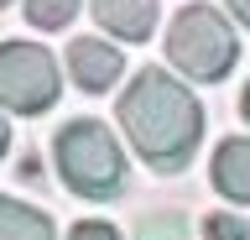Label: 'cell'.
Returning a JSON list of instances; mask_svg holds the SVG:
<instances>
[{
  "label": "cell",
  "instance_id": "8fae6325",
  "mask_svg": "<svg viewBox=\"0 0 250 240\" xmlns=\"http://www.w3.org/2000/svg\"><path fill=\"white\" fill-rule=\"evenodd\" d=\"M141 240H188V219L183 214H151L141 224Z\"/></svg>",
  "mask_w": 250,
  "mask_h": 240
},
{
  "label": "cell",
  "instance_id": "ba28073f",
  "mask_svg": "<svg viewBox=\"0 0 250 240\" xmlns=\"http://www.w3.org/2000/svg\"><path fill=\"white\" fill-rule=\"evenodd\" d=\"M0 240H58V230H52V219L42 209L0 193Z\"/></svg>",
  "mask_w": 250,
  "mask_h": 240
},
{
  "label": "cell",
  "instance_id": "8992f818",
  "mask_svg": "<svg viewBox=\"0 0 250 240\" xmlns=\"http://www.w3.org/2000/svg\"><path fill=\"white\" fill-rule=\"evenodd\" d=\"M94 21L120 42H146L156 32V0H94Z\"/></svg>",
  "mask_w": 250,
  "mask_h": 240
},
{
  "label": "cell",
  "instance_id": "6da1fadb",
  "mask_svg": "<svg viewBox=\"0 0 250 240\" xmlns=\"http://www.w3.org/2000/svg\"><path fill=\"white\" fill-rule=\"evenodd\" d=\"M120 131L156 173H183L203 141V105L167 68H141L120 94Z\"/></svg>",
  "mask_w": 250,
  "mask_h": 240
},
{
  "label": "cell",
  "instance_id": "3957f363",
  "mask_svg": "<svg viewBox=\"0 0 250 240\" xmlns=\"http://www.w3.org/2000/svg\"><path fill=\"white\" fill-rule=\"evenodd\" d=\"M167 63L193 84H219L240 63V37L214 5H183L167 21Z\"/></svg>",
  "mask_w": 250,
  "mask_h": 240
},
{
  "label": "cell",
  "instance_id": "9a60e30c",
  "mask_svg": "<svg viewBox=\"0 0 250 240\" xmlns=\"http://www.w3.org/2000/svg\"><path fill=\"white\" fill-rule=\"evenodd\" d=\"M240 115L250 120V84H245V94H240Z\"/></svg>",
  "mask_w": 250,
  "mask_h": 240
},
{
  "label": "cell",
  "instance_id": "5bb4252c",
  "mask_svg": "<svg viewBox=\"0 0 250 240\" xmlns=\"http://www.w3.org/2000/svg\"><path fill=\"white\" fill-rule=\"evenodd\" d=\"M5 146H11V120L0 115V157H5Z\"/></svg>",
  "mask_w": 250,
  "mask_h": 240
},
{
  "label": "cell",
  "instance_id": "52a82bcc",
  "mask_svg": "<svg viewBox=\"0 0 250 240\" xmlns=\"http://www.w3.org/2000/svg\"><path fill=\"white\" fill-rule=\"evenodd\" d=\"M214 188L229 204H250V136H224L214 146Z\"/></svg>",
  "mask_w": 250,
  "mask_h": 240
},
{
  "label": "cell",
  "instance_id": "277c9868",
  "mask_svg": "<svg viewBox=\"0 0 250 240\" xmlns=\"http://www.w3.org/2000/svg\"><path fill=\"white\" fill-rule=\"evenodd\" d=\"M62 94L58 58L42 42H0V110L42 115Z\"/></svg>",
  "mask_w": 250,
  "mask_h": 240
},
{
  "label": "cell",
  "instance_id": "9c48e42d",
  "mask_svg": "<svg viewBox=\"0 0 250 240\" xmlns=\"http://www.w3.org/2000/svg\"><path fill=\"white\" fill-rule=\"evenodd\" d=\"M78 16V0H26V21L37 32H62Z\"/></svg>",
  "mask_w": 250,
  "mask_h": 240
},
{
  "label": "cell",
  "instance_id": "4fadbf2b",
  "mask_svg": "<svg viewBox=\"0 0 250 240\" xmlns=\"http://www.w3.org/2000/svg\"><path fill=\"white\" fill-rule=\"evenodd\" d=\"M224 5H229V16H234V21H240V26L250 32V0H224Z\"/></svg>",
  "mask_w": 250,
  "mask_h": 240
},
{
  "label": "cell",
  "instance_id": "2e32d148",
  "mask_svg": "<svg viewBox=\"0 0 250 240\" xmlns=\"http://www.w3.org/2000/svg\"><path fill=\"white\" fill-rule=\"evenodd\" d=\"M5 5H11V0H0V11H5Z\"/></svg>",
  "mask_w": 250,
  "mask_h": 240
},
{
  "label": "cell",
  "instance_id": "30bf717a",
  "mask_svg": "<svg viewBox=\"0 0 250 240\" xmlns=\"http://www.w3.org/2000/svg\"><path fill=\"white\" fill-rule=\"evenodd\" d=\"M203 240H250V224L240 219V214H208L203 219Z\"/></svg>",
  "mask_w": 250,
  "mask_h": 240
},
{
  "label": "cell",
  "instance_id": "5b68a950",
  "mask_svg": "<svg viewBox=\"0 0 250 240\" xmlns=\"http://www.w3.org/2000/svg\"><path fill=\"white\" fill-rule=\"evenodd\" d=\"M68 73H73V84L83 89V94H104V89H115L125 73V58L115 42H99V37H73L68 42Z\"/></svg>",
  "mask_w": 250,
  "mask_h": 240
},
{
  "label": "cell",
  "instance_id": "7c38bea8",
  "mask_svg": "<svg viewBox=\"0 0 250 240\" xmlns=\"http://www.w3.org/2000/svg\"><path fill=\"white\" fill-rule=\"evenodd\" d=\"M68 240H120V230L109 219H78L73 230H68Z\"/></svg>",
  "mask_w": 250,
  "mask_h": 240
},
{
  "label": "cell",
  "instance_id": "7a4b0ae2",
  "mask_svg": "<svg viewBox=\"0 0 250 240\" xmlns=\"http://www.w3.org/2000/svg\"><path fill=\"white\" fill-rule=\"evenodd\" d=\"M52 157H58V177L78 198H120L125 188V152L115 141V131L104 120H68L52 141Z\"/></svg>",
  "mask_w": 250,
  "mask_h": 240
}]
</instances>
